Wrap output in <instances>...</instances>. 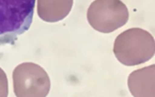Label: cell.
I'll return each instance as SVG.
<instances>
[{
    "mask_svg": "<svg viewBox=\"0 0 155 97\" xmlns=\"http://www.w3.org/2000/svg\"><path fill=\"white\" fill-rule=\"evenodd\" d=\"M132 96L154 97L155 95V65L132 71L127 81Z\"/></svg>",
    "mask_w": 155,
    "mask_h": 97,
    "instance_id": "5b68a950",
    "label": "cell"
},
{
    "mask_svg": "<svg viewBox=\"0 0 155 97\" xmlns=\"http://www.w3.org/2000/svg\"><path fill=\"white\" fill-rule=\"evenodd\" d=\"M8 95V81L6 73L0 68V97H6Z\"/></svg>",
    "mask_w": 155,
    "mask_h": 97,
    "instance_id": "52a82bcc",
    "label": "cell"
},
{
    "mask_svg": "<svg viewBox=\"0 0 155 97\" xmlns=\"http://www.w3.org/2000/svg\"><path fill=\"white\" fill-rule=\"evenodd\" d=\"M36 2L38 17L49 23L65 19L74 5V0H36Z\"/></svg>",
    "mask_w": 155,
    "mask_h": 97,
    "instance_id": "8992f818",
    "label": "cell"
},
{
    "mask_svg": "<svg viewBox=\"0 0 155 97\" xmlns=\"http://www.w3.org/2000/svg\"><path fill=\"white\" fill-rule=\"evenodd\" d=\"M128 19V8L121 0H94L87 11L90 26L101 33L116 31L123 27Z\"/></svg>",
    "mask_w": 155,
    "mask_h": 97,
    "instance_id": "3957f363",
    "label": "cell"
},
{
    "mask_svg": "<svg viewBox=\"0 0 155 97\" xmlns=\"http://www.w3.org/2000/svg\"><path fill=\"white\" fill-rule=\"evenodd\" d=\"M14 92L17 97H46L51 89L47 71L33 62H25L12 71Z\"/></svg>",
    "mask_w": 155,
    "mask_h": 97,
    "instance_id": "277c9868",
    "label": "cell"
},
{
    "mask_svg": "<svg viewBox=\"0 0 155 97\" xmlns=\"http://www.w3.org/2000/svg\"><path fill=\"white\" fill-rule=\"evenodd\" d=\"M113 52L117 60L123 65H140L153 58L155 53L154 37L144 29H127L116 37Z\"/></svg>",
    "mask_w": 155,
    "mask_h": 97,
    "instance_id": "7a4b0ae2",
    "label": "cell"
},
{
    "mask_svg": "<svg viewBox=\"0 0 155 97\" xmlns=\"http://www.w3.org/2000/svg\"><path fill=\"white\" fill-rule=\"evenodd\" d=\"M36 0H0V46L12 44L30 28Z\"/></svg>",
    "mask_w": 155,
    "mask_h": 97,
    "instance_id": "6da1fadb",
    "label": "cell"
}]
</instances>
